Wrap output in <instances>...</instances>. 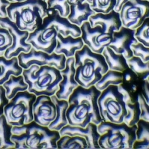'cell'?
I'll list each match as a JSON object with an SVG mask.
<instances>
[{"label": "cell", "instance_id": "obj_1", "mask_svg": "<svg viewBox=\"0 0 149 149\" xmlns=\"http://www.w3.org/2000/svg\"><path fill=\"white\" fill-rule=\"evenodd\" d=\"M102 91L95 85L85 88L79 85L70 95L66 117L69 125L85 128L90 123L98 125L103 122L98 104Z\"/></svg>", "mask_w": 149, "mask_h": 149}, {"label": "cell", "instance_id": "obj_2", "mask_svg": "<svg viewBox=\"0 0 149 149\" xmlns=\"http://www.w3.org/2000/svg\"><path fill=\"white\" fill-rule=\"evenodd\" d=\"M11 140L16 149H57L59 131L51 130L32 121L21 127H13Z\"/></svg>", "mask_w": 149, "mask_h": 149}, {"label": "cell", "instance_id": "obj_3", "mask_svg": "<svg viewBox=\"0 0 149 149\" xmlns=\"http://www.w3.org/2000/svg\"><path fill=\"white\" fill-rule=\"evenodd\" d=\"M74 57V79L84 88L95 85L109 70L103 55L93 52L85 44L75 53Z\"/></svg>", "mask_w": 149, "mask_h": 149}, {"label": "cell", "instance_id": "obj_4", "mask_svg": "<svg viewBox=\"0 0 149 149\" xmlns=\"http://www.w3.org/2000/svg\"><path fill=\"white\" fill-rule=\"evenodd\" d=\"M7 17L19 29L31 33L40 26L47 16V4L43 0L11 3L7 7Z\"/></svg>", "mask_w": 149, "mask_h": 149}, {"label": "cell", "instance_id": "obj_5", "mask_svg": "<svg viewBox=\"0 0 149 149\" xmlns=\"http://www.w3.org/2000/svg\"><path fill=\"white\" fill-rule=\"evenodd\" d=\"M22 74L28 85V91L36 97L55 95L63 79L60 70L49 66L33 65L28 69H23Z\"/></svg>", "mask_w": 149, "mask_h": 149}, {"label": "cell", "instance_id": "obj_6", "mask_svg": "<svg viewBox=\"0 0 149 149\" xmlns=\"http://www.w3.org/2000/svg\"><path fill=\"white\" fill-rule=\"evenodd\" d=\"M137 125H127L125 122H101L97 125L100 135L98 144L104 149H132L136 141Z\"/></svg>", "mask_w": 149, "mask_h": 149}, {"label": "cell", "instance_id": "obj_7", "mask_svg": "<svg viewBox=\"0 0 149 149\" xmlns=\"http://www.w3.org/2000/svg\"><path fill=\"white\" fill-rule=\"evenodd\" d=\"M36 96L28 90L19 92L4 108V115L8 124L21 127L33 120V104Z\"/></svg>", "mask_w": 149, "mask_h": 149}, {"label": "cell", "instance_id": "obj_8", "mask_svg": "<svg viewBox=\"0 0 149 149\" xmlns=\"http://www.w3.org/2000/svg\"><path fill=\"white\" fill-rule=\"evenodd\" d=\"M98 104L103 121L123 122L127 111L123 95L117 85H111L102 91L98 99Z\"/></svg>", "mask_w": 149, "mask_h": 149}, {"label": "cell", "instance_id": "obj_9", "mask_svg": "<svg viewBox=\"0 0 149 149\" xmlns=\"http://www.w3.org/2000/svg\"><path fill=\"white\" fill-rule=\"evenodd\" d=\"M19 64L23 69H28L33 65L49 66L61 70L65 68L67 58L64 54H57L55 52L48 54L43 51L36 50L32 48L27 53L21 52L17 57Z\"/></svg>", "mask_w": 149, "mask_h": 149}, {"label": "cell", "instance_id": "obj_10", "mask_svg": "<svg viewBox=\"0 0 149 149\" xmlns=\"http://www.w3.org/2000/svg\"><path fill=\"white\" fill-rule=\"evenodd\" d=\"M122 26L136 30L149 17L148 0H128L119 11Z\"/></svg>", "mask_w": 149, "mask_h": 149}, {"label": "cell", "instance_id": "obj_11", "mask_svg": "<svg viewBox=\"0 0 149 149\" xmlns=\"http://www.w3.org/2000/svg\"><path fill=\"white\" fill-rule=\"evenodd\" d=\"M0 26L8 29L13 40L12 45L7 49L4 55L7 59L17 57L21 52L27 53L31 50L32 48V45L26 42L29 35L28 31L19 29L15 23L7 16L0 17Z\"/></svg>", "mask_w": 149, "mask_h": 149}, {"label": "cell", "instance_id": "obj_12", "mask_svg": "<svg viewBox=\"0 0 149 149\" xmlns=\"http://www.w3.org/2000/svg\"><path fill=\"white\" fill-rule=\"evenodd\" d=\"M58 33L54 26L42 23L35 31L29 33L26 42L31 44L36 50L52 54L57 46Z\"/></svg>", "mask_w": 149, "mask_h": 149}, {"label": "cell", "instance_id": "obj_13", "mask_svg": "<svg viewBox=\"0 0 149 149\" xmlns=\"http://www.w3.org/2000/svg\"><path fill=\"white\" fill-rule=\"evenodd\" d=\"M81 38L84 44L96 53L102 54L104 48L112 40V35L105 33L99 25L92 27L89 21L85 22L80 26Z\"/></svg>", "mask_w": 149, "mask_h": 149}, {"label": "cell", "instance_id": "obj_14", "mask_svg": "<svg viewBox=\"0 0 149 149\" xmlns=\"http://www.w3.org/2000/svg\"><path fill=\"white\" fill-rule=\"evenodd\" d=\"M118 88L123 95L127 111V115L124 118L123 122L130 127L135 125L139 121L141 115L138 95H134V92L136 90V86L132 84L130 88H128L122 83L118 85Z\"/></svg>", "mask_w": 149, "mask_h": 149}, {"label": "cell", "instance_id": "obj_15", "mask_svg": "<svg viewBox=\"0 0 149 149\" xmlns=\"http://www.w3.org/2000/svg\"><path fill=\"white\" fill-rule=\"evenodd\" d=\"M135 30L122 26L113 33L112 40L109 47L116 54H121L125 58L129 59L134 56L131 46L138 43L135 37Z\"/></svg>", "mask_w": 149, "mask_h": 149}, {"label": "cell", "instance_id": "obj_16", "mask_svg": "<svg viewBox=\"0 0 149 149\" xmlns=\"http://www.w3.org/2000/svg\"><path fill=\"white\" fill-rule=\"evenodd\" d=\"M33 120L39 125L48 127L56 117V107L51 97H36L33 104Z\"/></svg>", "mask_w": 149, "mask_h": 149}, {"label": "cell", "instance_id": "obj_17", "mask_svg": "<svg viewBox=\"0 0 149 149\" xmlns=\"http://www.w3.org/2000/svg\"><path fill=\"white\" fill-rule=\"evenodd\" d=\"M63 79L58 84L59 90L56 92V95L59 100H69L70 95L73 90L79 86L78 83L74 79L76 69L74 68V57L68 58L66 62V67L60 70Z\"/></svg>", "mask_w": 149, "mask_h": 149}, {"label": "cell", "instance_id": "obj_18", "mask_svg": "<svg viewBox=\"0 0 149 149\" xmlns=\"http://www.w3.org/2000/svg\"><path fill=\"white\" fill-rule=\"evenodd\" d=\"M42 23L54 26L57 32L64 37L71 35L77 38L81 36L80 27L72 23L67 17L61 16L56 10L48 9V15L44 18Z\"/></svg>", "mask_w": 149, "mask_h": 149}, {"label": "cell", "instance_id": "obj_19", "mask_svg": "<svg viewBox=\"0 0 149 149\" xmlns=\"http://www.w3.org/2000/svg\"><path fill=\"white\" fill-rule=\"evenodd\" d=\"M59 133L60 136L64 135L79 136L85 139L88 144V149H100L98 140L100 135L97 130V125L93 123H90L85 128L74 127L68 125L62 128Z\"/></svg>", "mask_w": 149, "mask_h": 149}, {"label": "cell", "instance_id": "obj_20", "mask_svg": "<svg viewBox=\"0 0 149 149\" xmlns=\"http://www.w3.org/2000/svg\"><path fill=\"white\" fill-rule=\"evenodd\" d=\"M88 21L92 27L99 25L105 33L112 36L114 32L119 31L122 26L119 12L115 10L108 13H95L89 18Z\"/></svg>", "mask_w": 149, "mask_h": 149}, {"label": "cell", "instance_id": "obj_21", "mask_svg": "<svg viewBox=\"0 0 149 149\" xmlns=\"http://www.w3.org/2000/svg\"><path fill=\"white\" fill-rule=\"evenodd\" d=\"M84 45L81 36L74 38L71 35L66 37L58 33L57 36V46L54 52L57 54H64L66 57H74L75 53L82 49Z\"/></svg>", "mask_w": 149, "mask_h": 149}, {"label": "cell", "instance_id": "obj_22", "mask_svg": "<svg viewBox=\"0 0 149 149\" xmlns=\"http://www.w3.org/2000/svg\"><path fill=\"white\" fill-rule=\"evenodd\" d=\"M96 13L91 8L90 4L86 1L70 6V13L67 17L73 24L81 26L85 22L88 21L89 18Z\"/></svg>", "mask_w": 149, "mask_h": 149}, {"label": "cell", "instance_id": "obj_23", "mask_svg": "<svg viewBox=\"0 0 149 149\" xmlns=\"http://www.w3.org/2000/svg\"><path fill=\"white\" fill-rule=\"evenodd\" d=\"M23 70L17 57L7 59L4 56H0V85H3L12 74L16 77L20 75Z\"/></svg>", "mask_w": 149, "mask_h": 149}, {"label": "cell", "instance_id": "obj_24", "mask_svg": "<svg viewBox=\"0 0 149 149\" xmlns=\"http://www.w3.org/2000/svg\"><path fill=\"white\" fill-rule=\"evenodd\" d=\"M51 98L56 105V117L48 127L51 130L59 131L62 128L69 124L66 117V110L69 107V102L65 100H59L56 95H52Z\"/></svg>", "mask_w": 149, "mask_h": 149}, {"label": "cell", "instance_id": "obj_25", "mask_svg": "<svg viewBox=\"0 0 149 149\" xmlns=\"http://www.w3.org/2000/svg\"><path fill=\"white\" fill-rule=\"evenodd\" d=\"M102 54L105 58L109 70L123 73L129 69L125 57L121 54L115 53L109 46L104 48Z\"/></svg>", "mask_w": 149, "mask_h": 149}, {"label": "cell", "instance_id": "obj_26", "mask_svg": "<svg viewBox=\"0 0 149 149\" xmlns=\"http://www.w3.org/2000/svg\"><path fill=\"white\" fill-rule=\"evenodd\" d=\"M3 86L6 90V95L9 100L19 92L27 91L28 88V85L24 81L22 74L17 77L12 74Z\"/></svg>", "mask_w": 149, "mask_h": 149}, {"label": "cell", "instance_id": "obj_27", "mask_svg": "<svg viewBox=\"0 0 149 149\" xmlns=\"http://www.w3.org/2000/svg\"><path fill=\"white\" fill-rule=\"evenodd\" d=\"M136 125V139L133 148L149 149V122L140 119Z\"/></svg>", "mask_w": 149, "mask_h": 149}, {"label": "cell", "instance_id": "obj_28", "mask_svg": "<svg viewBox=\"0 0 149 149\" xmlns=\"http://www.w3.org/2000/svg\"><path fill=\"white\" fill-rule=\"evenodd\" d=\"M57 146L60 149H88L86 140L79 136H61Z\"/></svg>", "mask_w": 149, "mask_h": 149}, {"label": "cell", "instance_id": "obj_29", "mask_svg": "<svg viewBox=\"0 0 149 149\" xmlns=\"http://www.w3.org/2000/svg\"><path fill=\"white\" fill-rule=\"evenodd\" d=\"M13 126L8 123L4 115L0 116V149L15 148V144L11 140Z\"/></svg>", "mask_w": 149, "mask_h": 149}, {"label": "cell", "instance_id": "obj_30", "mask_svg": "<svg viewBox=\"0 0 149 149\" xmlns=\"http://www.w3.org/2000/svg\"><path fill=\"white\" fill-rule=\"evenodd\" d=\"M123 82V73L109 70L102 76L101 79L97 82L95 86L100 91H103L111 85H119Z\"/></svg>", "mask_w": 149, "mask_h": 149}, {"label": "cell", "instance_id": "obj_31", "mask_svg": "<svg viewBox=\"0 0 149 149\" xmlns=\"http://www.w3.org/2000/svg\"><path fill=\"white\" fill-rule=\"evenodd\" d=\"M127 63L129 68L137 78L144 81L149 77V61L144 63L140 57L134 56L127 59Z\"/></svg>", "mask_w": 149, "mask_h": 149}, {"label": "cell", "instance_id": "obj_32", "mask_svg": "<svg viewBox=\"0 0 149 149\" xmlns=\"http://www.w3.org/2000/svg\"><path fill=\"white\" fill-rule=\"evenodd\" d=\"M96 13H108L115 9L117 0H86Z\"/></svg>", "mask_w": 149, "mask_h": 149}, {"label": "cell", "instance_id": "obj_33", "mask_svg": "<svg viewBox=\"0 0 149 149\" xmlns=\"http://www.w3.org/2000/svg\"><path fill=\"white\" fill-rule=\"evenodd\" d=\"M49 10H56L62 17H67L70 13V5L67 0H47Z\"/></svg>", "mask_w": 149, "mask_h": 149}, {"label": "cell", "instance_id": "obj_34", "mask_svg": "<svg viewBox=\"0 0 149 149\" xmlns=\"http://www.w3.org/2000/svg\"><path fill=\"white\" fill-rule=\"evenodd\" d=\"M135 37L139 42L149 47V17L135 30Z\"/></svg>", "mask_w": 149, "mask_h": 149}, {"label": "cell", "instance_id": "obj_35", "mask_svg": "<svg viewBox=\"0 0 149 149\" xmlns=\"http://www.w3.org/2000/svg\"><path fill=\"white\" fill-rule=\"evenodd\" d=\"M13 40L9 31L0 26V56H3L7 49L12 45Z\"/></svg>", "mask_w": 149, "mask_h": 149}, {"label": "cell", "instance_id": "obj_36", "mask_svg": "<svg viewBox=\"0 0 149 149\" xmlns=\"http://www.w3.org/2000/svg\"><path fill=\"white\" fill-rule=\"evenodd\" d=\"M131 47L134 56L140 57L144 63L149 61V47H147L140 42L132 45Z\"/></svg>", "mask_w": 149, "mask_h": 149}, {"label": "cell", "instance_id": "obj_37", "mask_svg": "<svg viewBox=\"0 0 149 149\" xmlns=\"http://www.w3.org/2000/svg\"><path fill=\"white\" fill-rule=\"evenodd\" d=\"M138 100L141 109L140 119L149 122V106L146 103L142 94H138Z\"/></svg>", "mask_w": 149, "mask_h": 149}, {"label": "cell", "instance_id": "obj_38", "mask_svg": "<svg viewBox=\"0 0 149 149\" xmlns=\"http://www.w3.org/2000/svg\"><path fill=\"white\" fill-rule=\"evenodd\" d=\"M9 102L6 95V90L3 85H0V116L4 115V108Z\"/></svg>", "mask_w": 149, "mask_h": 149}, {"label": "cell", "instance_id": "obj_39", "mask_svg": "<svg viewBox=\"0 0 149 149\" xmlns=\"http://www.w3.org/2000/svg\"><path fill=\"white\" fill-rule=\"evenodd\" d=\"M143 89V92L141 93L146 103L148 104V106H149V77L147 80L144 81Z\"/></svg>", "mask_w": 149, "mask_h": 149}, {"label": "cell", "instance_id": "obj_40", "mask_svg": "<svg viewBox=\"0 0 149 149\" xmlns=\"http://www.w3.org/2000/svg\"><path fill=\"white\" fill-rule=\"evenodd\" d=\"M10 3L7 0H0V17H5L7 16V7Z\"/></svg>", "mask_w": 149, "mask_h": 149}, {"label": "cell", "instance_id": "obj_41", "mask_svg": "<svg viewBox=\"0 0 149 149\" xmlns=\"http://www.w3.org/2000/svg\"><path fill=\"white\" fill-rule=\"evenodd\" d=\"M132 72V71L131 70V72H126L125 73V74H123V80H125V81L127 82H130L131 80L133 79V77L134 75H135V73L133 72L132 74H131Z\"/></svg>", "mask_w": 149, "mask_h": 149}, {"label": "cell", "instance_id": "obj_42", "mask_svg": "<svg viewBox=\"0 0 149 149\" xmlns=\"http://www.w3.org/2000/svg\"><path fill=\"white\" fill-rule=\"evenodd\" d=\"M128 1V0H117L116 5L114 10L117 12H119L121 10L122 6L125 3H127Z\"/></svg>", "mask_w": 149, "mask_h": 149}, {"label": "cell", "instance_id": "obj_43", "mask_svg": "<svg viewBox=\"0 0 149 149\" xmlns=\"http://www.w3.org/2000/svg\"><path fill=\"white\" fill-rule=\"evenodd\" d=\"M68 3H69V4L70 6L71 4H76L78 3H84V1H85L86 0H67Z\"/></svg>", "mask_w": 149, "mask_h": 149}, {"label": "cell", "instance_id": "obj_44", "mask_svg": "<svg viewBox=\"0 0 149 149\" xmlns=\"http://www.w3.org/2000/svg\"><path fill=\"white\" fill-rule=\"evenodd\" d=\"M10 3H17V2H23L26 1V0H7Z\"/></svg>", "mask_w": 149, "mask_h": 149}, {"label": "cell", "instance_id": "obj_45", "mask_svg": "<svg viewBox=\"0 0 149 149\" xmlns=\"http://www.w3.org/2000/svg\"><path fill=\"white\" fill-rule=\"evenodd\" d=\"M43 1H47V0H43Z\"/></svg>", "mask_w": 149, "mask_h": 149}, {"label": "cell", "instance_id": "obj_46", "mask_svg": "<svg viewBox=\"0 0 149 149\" xmlns=\"http://www.w3.org/2000/svg\"><path fill=\"white\" fill-rule=\"evenodd\" d=\"M148 1H149V0H148Z\"/></svg>", "mask_w": 149, "mask_h": 149}]
</instances>
